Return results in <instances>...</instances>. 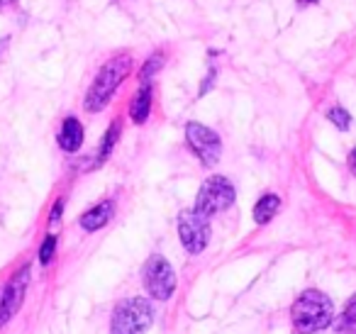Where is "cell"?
<instances>
[{"mask_svg": "<svg viewBox=\"0 0 356 334\" xmlns=\"http://www.w3.org/2000/svg\"><path fill=\"white\" fill-rule=\"evenodd\" d=\"M154 322V308L144 298H127L115 308L110 319L113 334H147Z\"/></svg>", "mask_w": 356, "mask_h": 334, "instance_id": "obj_3", "label": "cell"}, {"mask_svg": "<svg viewBox=\"0 0 356 334\" xmlns=\"http://www.w3.org/2000/svg\"><path fill=\"white\" fill-rule=\"evenodd\" d=\"M161 66H163V54H159V51H156V54L149 56V61L142 66V71H139V79H142L144 84H149V79H152V76L156 74Z\"/></svg>", "mask_w": 356, "mask_h": 334, "instance_id": "obj_15", "label": "cell"}, {"mask_svg": "<svg viewBox=\"0 0 356 334\" xmlns=\"http://www.w3.org/2000/svg\"><path fill=\"white\" fill-rule=\"evenodd\" d=\"M312 3H317V0H298V6H312Z\"/></svg>", "mask_w": 356, "mask_h": 334, "instance_id": "obj_20", "label": "cell"}, {"mask_svg": "<svg viewBox=\"0 0 356 334\" xmlns=\"http://www.w3.org/2000/svg\"><path fill=\"white\" fill-rule=\"evenodd\" d=\"M142 280L149 295L156 300H168L173 295V290H176V273H173L171 264L161 254L149 256L142 271Z\"/></svg>", "mask_w": 356, "mask_h": 334, "instance_id": "obj_5", "label": "cell"}, {"mask_svg": "<svg viewBox=\"0 0 356 334\" xmlns=\"http://www.w3.org/2000/svg\"><path fill=\"white\" fill-rule=\"evenodd\" d=\"M334 334H356V295H351L341 315L334 319Z\"/></svg>", "mask_w": 356, "mask_h": 334, "instance_id": "obj_13", "label": "cell"}, {"mask_svg": "<svg viewBox=\"0 0 356 334\" xmlns=\"http://www.w3.org/2000/svg\"><path fill=\"white\" fill-rule=\"evenodd\" d=\"M15 0H0V8H8V6H13Z\"/></svg>", "mask_w": 356, "mask_h": 334, "instance_id": "obj_21", "label": "cell"}, {"mask_svg": "<svg viewBox=\"0 0 356 334\" xmlns=\"http://www.w3.org/2000/svg\"><path fill=\"white\" fill-rule=\"evenodd\" d=\"M327 118H330V122L334 125V127H339L341 132H346L351 125V115L346 113L344 108H332L330 113H327Z\"/></svg>", "mask_w": 356, "mask_h": 334, "instance_id": "obj_16", "label": "cell"}, {"mask_svg": "<svg viewBox=\"0 0 356 334\" xmlns=\"http://www.w3.org/2000/svg\"><path fill=\"white\" fill-rule=\"evenodd\" d=\"M118 139H120V122H118V120H115V122L108 127V132H105L103 144H100V149H98V159H95V161L103 164L105 159L110 157V152H113V147H115V142H118Z\"/></svg>", "mask_w": 356, "mask_h": 334, "instance_id": "obj_14", "label": "cell"}, {"mask_svg": "<svg viewBox=\"0 0 356 334\" xmlns=\"http://www.w3.org/2000/svg\"><path fill=\"white\" fill-rule=\"evenodd\" d=\"M61 215H64V200H56L54 202V210H51V217H49L51 225H54V222H59Z\"/></svg>", "mask_w": 356, "mask_h": 334, "instance_id": "obj_18", "label": "cell"}, {"mask_svg": "<svg viewBox=\"0 0 356 334\" xmlns=\"http://www.w3.org/2000/svg\"><path fill=\"white\" fill-rule=\"evenodd\" d=\"M110 217H113V200H103L100 205H95V207H90V210H86L83 215H81L79 225L83 227L86 232H98L100 227L108 225Z\"/></svg>", "mask_w": 356, "mask_h": 334, "instance_id": "obj_10", "label": "cell"}, {"mask_svg": "<svg viewBox=\"0 0 356 334\" xmlns=\"http://www.w3.org/2000/svg\"><path fill=\"white\" fill-rule=\"evenodd\" d=\"M291 317L298 334H315L332 324V319H334V305H332V300L322 290L310 288L298 295V300L293 303Z\"/></svg>", "mask_w": 356, "mask_h": 334, "instance_id": "obj_1", "label": "cell"}, {"mask_svg": "<svg viewBox=\"0 0 356 334\" xmlns=\"http://www.w3.org/2000/svg\"><path fill=\"white\" fill-rule=\"evenodd\" d=\"M278 207H281V200H278V196H264L261 200L254 205V222L257 225H268V222L276 217V212H278Z\"/></svg>", "mask_w": 356, "mask_h": 334, "instance_id": "obj_12", "label": "cell"}, {"mask_svg": "<svg viewBox=\"0 0 356 334\" xmlns=\"http://www.w3.org/2000/svg\"><path fill=\"white\" fill-rule=\"evenodd\" d=\"M149 110H152V86L144 84L142 88L137 90V95L129 103V115H132V122L144 125L149 118Z\"/></svg>", "mask_w": 356, "mask_h": 334, "instance_id": "obj_11", "label": "cell"}, {"mask_svg": "<svg viewBox=\"0 0 356 334\" xmlns=\"http://www.w3.org/2000/svg\"><path fill=\"white\" fill-rule=\"evenodd\" d=\"M186 139H188V147L193 149L195 157H198L205 166H215V164L220 161L222 142H220L218 132H213V129L200 122H188V127H186Z\"/></svg>", "mask_w": 356, "mask_h": 334, "instance_id": "obj_7", "label": "cell"}, {"mask_svg": "<svg viewBox=\"0 0 356 334\" xmlns=\"http://www.w3.org/2000/svg\"><path fill=\"white\" fill-rule=\"evenodd\" d=\"M349 168H351V173L356 176V147L349 152Z\"/></svg>", "mask_w": 356, "mask_h": 334, "instance_id": "obj_19", "label": "cell"}, {"mask_svg": "<svg viewBox=\"0 0 356 334\" xmlns=\"http://www.w3.org/2000/svg\"><path fill=\"white\" fill-rule=\"evenodd\" d=\"M129 69H132V59H129L127 54L110 59L108 64L98 71L95 81L90 84L88 93H86V103H83L86 110H88V113H100V110L113 100L118 86L127 79Z\"/></svg>", "mask_w": 356, "mask_h": 334, "instance_id": "obj_2", "label": "cell"}, {"mask_svg": "<svg viewBox=\"0 0 356 334\" xmlns=\"http://www.w3.org/2000/svg\"><path fill=\"white\" fill-rule=\"evenodd\" d=\"M0 300H3V288H0Z\"/></svg>", "mask_w": 356, "mask_h": 334, "instance_id": "obj_22", "label": "cell"}, {"mask_svg": "<svg viewBox=\"0 0 356 334\" xmlns=\"http://www.w3.org/2000/svg\"><path fill=\"white\" fill-rule=\"evenodd\" d=\"M56 142H59V147L64 149V152L74 154L81 149V144H83V127H81V122L76 118H66L64 125H61V132L59 137H56Z\"/></svg>", "mask_w": 356, "mask_h": 334, "instance_id": "obj_9", "label": "cell"}, {"mask_svg": "<svg viewBox=\"0 0 356 334\" xmlns=\"http://www.w3.org/2000/svg\"><path fill=\"white\" fill-rule=\"evenodd\" d=\"M234 198H237V191H234V186L229 183V178L210 176L208 181L200 186L193 210L205 217H213L215 212L227 210V207L234 202Z\"/></svg>", "mask_w": 356, "mask_h": 334, "instance_id": "obj_4", "label": "cell"}, {"mask_svg": "<svg viewBox=\"0 0 356 334\" xmlns=\"http://www.w3.org/2000/svg\"><path fill=\"white\" fill-rule=\"evenodd\" d=\"M178 234L188 254H200L210 241V217L195 210H184L178 215Z\"/></svg>", "mask_w": 356, "mask_h": 334, "instance_id": "obj_6", "label": "cell"}, {"mask_svg": "<svg viewBox=\"0 0 356 334\" xmlns=\"http://www.w3.org/2000/svg\"><path fill=\"white\" fill-rule=\"evenodd\" d=\"M27 280H30V266H22L10 278V283L3 288V300H0V327L20 310L22 300H25Z\"/></svg>", "mask_w": 356, "mask_h": 334, "instance_id": "obj_8", "label": "cell"}, {"mask_svg": "<svg viewBox=\"0 0 356 334\" xmlns=\"http://www.w3.org/2000/svg\"><path fill=\"white\" fill-rule=\"evenodd\" d=\"M54 249H56V237L47 234V239L40 246V264H49L51 256H54Z\"/></svg>", "mask_w": 356, "mask_h": 334, "instance_id": "obj_17", "label": "cell"}]
</instances>
